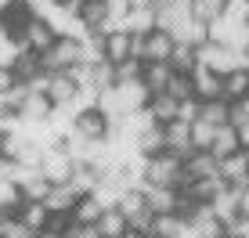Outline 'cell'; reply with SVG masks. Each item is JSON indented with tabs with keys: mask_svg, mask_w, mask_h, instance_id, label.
Segmentation results:
<instances>
[{
	"mask_svg": "<svg viewBox=\"0 0 249 238\" xmlns=\"http://www.w3.org/2000/svg\"><path fill=\"white\" fill-rule=\"evenodd\" d=\"M162 134H166V152H174L177 159H188L192 155V123L188 119H174V123L162 126Z\"/></svg>",
	"mask_w": 249,
	"mask_h": 238,
	"instance_id": "11",
	"label": "cell"
},
{
	"mask_svg": "<svg viewBox=\"0 0 249 238\" xmlns=\"http://www.w3.org/2000/svg\"><path fill=\"white\" fill-rule=\"evenodd\" d=\"M15 83H18V80H15V72L4 65V69H0V94H7V90H11Z\"/></svg>",
	"mask_w": 249,
	"mask_h": 238,
	"instance_id": "39",
	"label": "cell"
},
{
	"mask_svg": "<svg viewBox=\"0 0 249 238\" xmlns=\"http://www.w3.org/2000/svg\"><path fill=\"white\" fill-rule=\"evenodd\" d=\"M83 191H76L72 184H54V188L47 191V199H44V206L51 209V213H72V206H76V199H80Z\"/></svg>",
	"mask_w": 249,
	"mask_h": 238,
	"instance_id": "22",
	"label": "cell"
},
{
	"mask_svg": "<svg viewBox=\"0 0 249 238\" xmlns=\"http://www.w3.org/2000/svg\"><path fill=\"white\" fill-rule=\"evenodd\" d=\"M148 116L156 119L159 126H166V123H174V119H181V101H177L170 90H162V94H148Z\"/></svg>",
	"mask_w": 249,
	"mask_h": 238,
	"instance_id": "13",
	"label": "cell"
},
{
	"mask_svg": "<svg viewBox=\"0 0 249 238\" xmlns=\"http://www.w3.org/2000/svg\"><path fill=\"white\" fill-rule=\"evenodd\" d=\"M249 98V69L246 65H238V69L224 72V101H246Z\"/></svg>",
	"mask_w": 249,
	"mask_h": 238,
	"instance_id": "23",
	"label": "cell"
},
{
	"mask_svg": "<svg viewBox=\"0 0 249 238\" xmlns=\"http://www.w3.org/2000/svg\"><path fill=\"white\" fill-rule=\"evenodd\" d=\"M44 94L51 98V105H69V101H76V94H80V83H76L72 72H51Z\"/></svg>",
	"mask_w": 249,
	"mask_h": 238,
	"instance_id": "10",
	"label": "cell"
},
{
	"mask_svg": "<svg viewBox=\"0 0 249 238\" xmlns=\"http://www.w3.org/2000/svg\"><path fill=\"white\" fill-rule=\"evenodd\" d=\"M7 69L15 72V80H18V83H29V80H36V76L44 72V62H40V54H36V51H29V47H18Z\"/></svg>",
	"mask_w": 249,
	"mask_h": 238,
	"instance_id": "14",
	"label": "cell"
},
{
	"mask_svg": "<svg viewBox=\"0 0 249 238\" xmlns=\"http://www.w3.org/2000/svg\"><path fill=\"white\" fill-rule=\"evenodd\" d=\"M51 98L44 94V90H29L25 87V98H22V108H18V119L22 123H40V119L51 116Z\"/></svg>",
	"mask_w": 249,
	"mask_h": 238,
	"instance_id": "15",
	"label": "cell"
},
{
	"mask_svg": "<svg viewBox=\"0 0 249 238\" xmlns=\"http://www.w3.org/2000/svg\"><path fill=\"white\" fill-rule=\"evenodd\" d=\"M220 181H224L228 188H235V191L249 184V152L246 148H238L235 155L220 159Z\"/></svg>",
	"mask_w": 249,
	"mask_h": 238,
	"instance_id": "9",
	"label": "cell"
},
{
	"mask_svg": "<svg viewBox=\"0 0 249 238\" xmlns=\"http://www.w3.org/2000/svg\"><path fill=\"white\" fill-rule=\"evenodd\" d=\"M18 217H22V224L29 227L33 235H36V231H44V227H47L51 209L44 206V202H33V199H25V202H22V209H18Z\"/></svg>",
	"mask_w": 249,
	"mask_h": 238,
	"instance_id": "27",
	"label": "cell"
},
{
	"mask_svg": "<svg viewBox=\"0 0 249 238\" xmlns=\"http://www.w3.org/2000/svg\"><path fill=\"white\" fill-rule=\"evenodd\" d=\"M228 235H231V238H249V217L231 220V224H228Z\"/></svg>",
	"mask_w": 249,
	"mask_h": 238,
	"instance_id": "38",
	"label": "cell"
},
{
	"mask_svg": "<svg viewBox=\"0 0 249 238\" xmlns=\"http://www.w3.org/2000/svg\"><path fill=\"white\" fill-rule=\"evenodd\" d=\"M152 213H177V188H144Z\"/></svg>",
	"mask_w": 249,
	"mask_h": 238,
	"instance_id": "32",
	"label": "cell"
},
{
	"mask_svg": "<svg viewBox=\"0 0 249 238\" xmlns=\"http://www.w3.org/2000/svg\"><path fill=\"white\" fill-rule=\"evenodd\" d=\"M33 238H65V235H58V231H51V227H44V231H36Z\"/></svg>",
	"mask_w": 249,
	"mask_h": 238,
	"instance_id": "43",
	"label": "cell"
},
{
	"mask_svg": "<svg viewBox=\"0 0 249 238\" xmlns=\"http://www.w3.org/2000/svg\"><path fill=\"white\" fill-rule=\"evenodd\" d=\"M220 173V163L210 155V152H192L184 159V184L188 181H202V177H217Z\"/></svg>",
	"mask_w": 249,
	"mask_h": 238,
	"instance_id": "16",
	"label": "cell"
},
{
	"mask_svg": "<svg viewBox=\"0 0 249 238\" xmlns=\"http://www.w3.org/2000/svg\"><path fill=\"white\" fill-rule=\"evenodd\" d=\"M174 47H177V36L162 25H156L141 36V62H170Z\"/></svg>",
	"mask_w": 249,
	"mask_h": 238,
	"instance_id": "7",
	"label": "cell"
},
{
	"mask_svg": "<svg viewBox=\"0 0 249 238\" xmlns=\"http://www.w3.org/2000/svg\"><path fill=\"white\" fill-rule=\"evenodd\" d=\"M156 7H130V15L123 18V29L134 33V36H144L148 29H156Z\"/></svg>",
	"mask_w": 249,
	"mask_h": 238,
	"instance_id": "26",
	"label": "cell"
},
{
	"mask_svg": "<svg viewBox=\"0 0 249 238\" xmlns=\"http://www.w3.org/2000/svg\"><path fill=\"white\" fill-rule=\"evenodd\" d=\"M184 184V159H177L174 152L144 159L141 188H181Z\"/></svg>",
	"mask_w": 249,
	"mask_h": 238,
	"instance_id": "1",
	"label": "cell"
},
{
	"mask_svg": "<svg viewBox=\"0 0 249 238\" xmlns=\"http://www.w3.org/2000/svg\"><path fill=\"white\" fill-rule=\"evenodd\" d=\"M40 62H44V72H69L87 62V44L83 36H58V44L47 54H40Z\"/></svg>",
	"mask_w": 249,
	"mask_h": 238,
	"instance_id": "2",
	"label": "cell"
},
{
	"mask_svg": "<svg viewBox=\"0 0 249 238\" xmlns=\"http://www.w3.org/2000/svg\"><path fill=\"white\" fill-rule=\"evenodd\" d=\"M18 188H22V195H25V199H33V202H44V199H47V191L54 188V184H51L47 177L40 173V170H33V173L25 177V181L18 184Z\"/></svg>",
	"mask_w": 249,
	"mask_h": 238,
	"instance_id": "33",
	"label": "cell"
},
{
	"mask_svg": "<svg viewBox=\"0 0 249 238\" xmlns=\"http://www.w3.org/2000/svg\"><path fill=\"white\" fill-rule=\"evenodd\" d=\"M224 4H228V0H188V11H192L195 22L210 25L213 18H220V15H224Z\"/></svg>",
	"mask_w": 249,
	"mask_h": 238,
	"instance_id": "31",
	"label": "cell"
},
{
	"mask_svg": "<svg viewBox=\"0 0 249 238\" xmlns=\"http://www.w3.org/2000/svg\"><path fill=\"white\" fill-rule=\"evenodd\" d=\"M210 209H213V217H220L224 224L238 220V191H235V188H224V191H217V195L210 199Z\"/></svg>",
	"mask_w": 249,
	"mask_h": 238,
	"instance_id": "25",
	"label": "cell"
},
{
	"mask_svg": "<svg viewBox=\"0 0 249 238\" xmlns=\"http://www.w3.org/2000/svg\"><path fill=\"white\" fill-rule=\"evenodd\" d=\"M0 235L4 238H33V231L22 224V217H15V213H0Z\"/></svg>",
	"mask_w": 249,
	"mask_h": 238,
	"instance_id": "35",
	"label": "cell"
},
{
	"mask_svg": "<svg viewBox=\"0 0 249 238\" xmlns=\"http://www.w3.org/2000/svg\"><path fill=\"white\" fill-rule=\"evenodd\" d=\"M72 170H76V159L69 155L62 144H51V148H44L40 173H44L51 184H69V181H72Z\"/></svg>",
	"mask_w": 249,
	"mask_h": 238,
	"instance_id": "5",
	"label": "cell"
},
{
	"mask_svg": "<svg viewBox=\"0 0 249 238\" xmlns=\"http://www.w3.org/2000/svg\"><path fill=\"white\" fill-rule=\"evenodd\" d=\"M199 119H206L210 126H224V123H231V101H224V98L199 101Z\"/></svg>",
	"mask_w": 249,
	"mask_h": 238,
	"instance_id": "30",
	"label": "cell"
},
{
	"mask_svg": "<svg viewBox=\"0 0 249 238\" xmlns=\"http://www.w3.org/2000/svg\"><path fill=\"white\" fill-rule=\"evenodd\" d=\"M238 217H249V184L238 188Z\"/></svg>",
	"mask_w": 249,
	"mask_h": 238,
	"instance_id": "40",
	"label": "cell"
},
{
	"mask_svg": "<svg viewBox=\"0 0 249 238\" xmlns=\"http://www.w3.org/2000/svg\"><path fill=\"white\" fill-rule=\"evenodd\" d=\"M170 76H174L170 62H144L141 65V83H144L148 94H162L170 87Z\"/></svg>",
	"mask_w": 249,
	"mask_h": 238,
	"instance_id": "17",
	"label": "cell"
},
{
	"mask_svg": "<svg viewBox=\"0 0 249 238\" xmlns=\"http://www.w3.org/2000/svg\"><path fill=\"white\" fill-rule=\"evenodd\" d=\"M119 238H148V231H141V227H126Z\"/></svg>",
	"mask_w": 249,
	"mask_h": 238,
	"instance_id": "42",
	"label": "cell"
},
{
	"mask_svg": "<svg viewBox=\"0 0 249 238\" xmlns=\"http://www.w3.org/2000/svg\"><path fill=\"white\" fill-rule=\"evenodd\" d=\"M238 148H242V144H238V134H235V126H231V123L217 126V134H213V144H210V155L220 163V159L235 155Z\"/></svg>",
	"mask_w": 249,
	"mask_h": 238,
	"instance_id": "21",
	"label": "cell"
},
{
	"mask_svg": "<svg viewBox=\"0 0 249 238\" xmlns=\"http://www.w3.org/2000/svg\"><path fill=\"white\" fill-rule=\"evenodd\" d=\"M170 94H174L177 101H192L195 98V83H192V76H181V72H174L170 76Z\"/></svg>",
	"mask_w": 249,
	"mask_h": 238,
	"instance_id": "36",
	"label": "cell"
},
{
	"mask_svg": "<svg viewBox=\"0 0 249 238\" xmlns=\"http://www.w3.org/2000/svg\"><path fill=\"white\" fill-rule=\"evenodd\" d=\"M101 58H105L108 65H119V62H126V58H141V36L126 33L123 25H119V29H108L105 36H101Z\"/></svg>",
	"mask_w": 249,
	"mask_h": 238,
	"instance_id": "4",
	"label": "cell"
},
{
	"mask_svg": "<svg viewBox=\"0 0 249 238\" xmlns=\"http://www.w3.org/2000/svg\"><path fill=\"white\" fill-rule=\"evenodd\" d=\"M235 134H238V144H242V148H249V119L235 126Z\"/></svg>",
	"mask_w": 249,
	"mask_h": 238,
	"instance_id": "41",
	"label": "cell"
},
{
	"mask_svg": "<svg viewBox=\"0 0 249 238\" xmlns=\"http://www.w3.org/2000/svg\"><path fill=\"white\" fill-rule=\"evenodd\" d=\"M141 58H126V62H119L116 65V83H134V80H141Z\"/></svg>",
	"mask_w": 249,
	"mask_h": 238,
	"instance_id": "37",
	"label": "cell"
},
{
	"mask_svg": "<svg viewBox=\"0 0 249 238\" xmlns=\"http://www.w3.org/2000/svg\"><path fill=\"white\" fill-rule=\"evenodd\" d=\"M94 227H98L101 238H119L126 227H130V220L119 213V206H105V209H101V217L94 220Z\"/></svg>",
	"mask_w": 249,
	"mask_h": 238,
	"instance_id": "20",
	"label": "cell"
},
{
	"mask_svg": "<svg viewBox=\"0 0 249 238\" xmlns=\"http://www.w3.org/2000/svg\"><path fill=\"white\" fill-rule=\"evenodd\" d=\"M101 209H105V202H101L94 191H87V195H80V199H76L72 220H76V224H94V220L101 217Z\"/></svg>",
	"mask_w": 249,
	"mask_h": 238,
	"instance_id": "28",
	"label": "cell"
},
{
	"mask_svg": "<svg viewBox=\"0 0 249 238\" xmlns=\"http://www.w3.org/2000/svg\"><path fill=\"white\" fill-rule=\"evenodd\" d=\"M246 152H249V148H246Z\"/></svg>",
	"mask_w": 249,
	"mask_h": 238,
	"instance_id": "46",
	"label": "cell"
},
{
	"mask_svg": "<svg viewBox=\"0 0 249 238\" xmlns=\"http://www.w3.org/2000/svg\"><path fill=\"white\" fill-rule=\"evenodd\" d=\"M246 101H249V98H246Z\"/></svg>",
	"mask_w": 249,
	"mask_h": 238,
	"instance_id": "45",
	"label": "cell"
},
{
	"mask_svg": "<svg viewBox=\"0 0 249 238\" xmlns=\"http://www.w3.org/2000/svg\"><path fill=\"white\" fill-rule=\"evenodd\" d=\"M58 44V29L51 25L47 18H33L29 22V29H25V40H22V47H29V51H36V54H47L51 47Z\"/></svg>",
	"mask_w": 249,
	"mask_h": 238,
	"instance_id": "8",
	"label": "cell"
},
{
	"mask_svg": "<svg viewBox=\"0 0 249 238\" xmlns=\"http://www.w3.org/2000/svg\"><path fill=\"white\" fill-rule=\"evenodd\" d=\"M33 18H36L33 0H4V4H0V33H4L11 44H18V47H22L25 29H29Z\"/></svg>",
	"mask_w": 249,
	"mask_h": 238,
	"instance_id": "3",
	"label": "cell"
},
{
	"mask_svg": "<svg viewBox=\"0 0 249 238\" xmlns=\"http://www.w3.org/2000/svg\"><path fill=\"white\" fill-rule=\"evenodd\" d=\"M188 224L195 227V235H199V238H224V235H228V224H224L220 217H213L210 202H206V206H202L192 220H188Z\"/></svg>",
	"mask_w": 249,
	"mask_h": 238,
	"instance_id": "18",
	"label": "cell"
},
{
	"mask_svg": "<svg viewBox=\"0 0 249 238\" xmlns=\"http://www.w3.org/2000/svg\"><path fill=\"white\" fill-rule=\"evenodd\" d=\"M184 227H188L184 217H177V213H156V217H152V224H148V238H181Z\"/></svg>",
	"mask_w": 249,
	"mask_h": 238,
	"instance_id": "19",
	"label": "cell"
},
{
	"mask_svg": "<svg viewBox=\"0 0 249 238\" xmlns=\"http://www.w3.org/2000/svg\"><path fill=\"white\" fill-rule=\"evenodd\" d=\"M72 130L80 134V137H87V141H108L112 119L101 112V105H87V108H80V112H76Z\"/></svg>",
	"mask_w": 249,
	"mask_h": 238,
	"instance_id": "6",
	"label": "cell"
},
{
	"mask_svg": "<svg viewBox=\"0 0 249 238\" xmlns=\"http://www.w3.org/2000/svg\"><path fill=\"white\" fill-rule=\"evenodd\" d=\"M137 152H141L144 159L162 155V152H166V134H162V126H159V123L144 126V130L137 134Z\"/></svg>",
	"mask_w": 249,
	"mask_h": 238,
	"instance_id": "24",
	"label": "cell"
},
{
	"mask_svg": "<svg viewBox=\"0 0 249 238\" xmlns=\"http://www.w3.org/2000/svg\"><path fill=\"white\" fill-rule=\"evenodd\" d=\"M246 29H249V18H246Z\"/></svg>",
	"mask_w": 249,
	"mask_h": 238,
	"instance_id": "44",
	"label": "cell"
},
{
	"mask_svg": "<svg viewBox=\"0 0 249 238\" xmlns=\"http://www.w3.org/2000/svg\"><path fill=\"white\" fill-rule=\"evenodd\" d=\"M213 134H217V126H210V123L199 119V116L192 119V148H195V152H210Z\"/></svg>",
	"mask_w": 249,
	"mask_h": 238,
	"instance_id": "34",
	"label": "cell"
},
{
	"mask_svg": "<svg viewBox=\"0 0 249 238\" xmlns=\"http://www.w3.org/2000/svg\"><path fill=\"white\" fill-rule=\"evenodd\" d=\"M195 65H199V51H195V44H181V40H177L174 54H170V69L181 72V76H192Z\"/></svg>",
	"mask_w": 249,
	"mask_h": 238,
	"instance_id": "29",
	"label": "cell"
},
{
	"mask_svg": "<svg viewBox=\"0 0 249 238\" xmlns=\"http://www.w3.org/2000/svg\"><path fill=\"white\" fill-rule=\"evenodd\" d=\"M192 83H195V101H213V98H224V76L206 69V65H195L192 72Z\"/></svg>",
	"mask_w": 249,
	"mask_h": 238,
	"instance_id": "12",
	"label": "cell"
}]
</instances>
